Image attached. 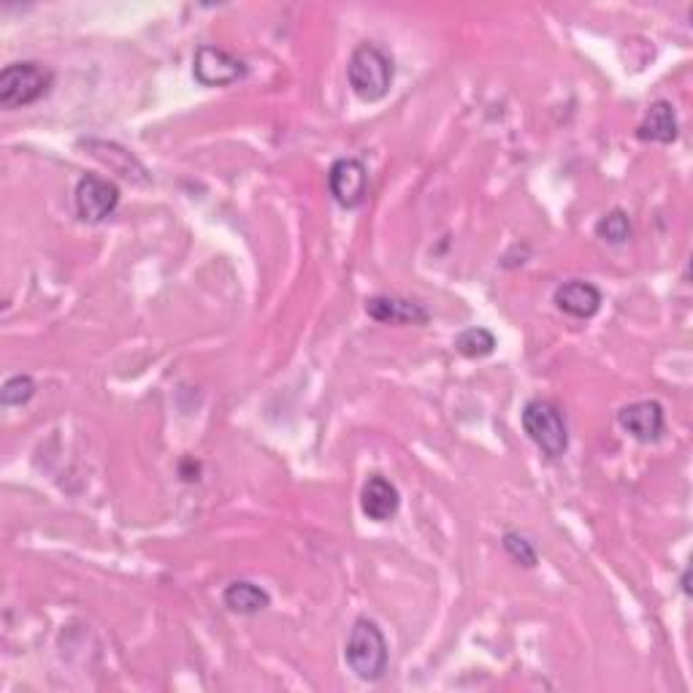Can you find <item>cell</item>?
<instances>
[{"label": "cell", "instance_id": "17", "mask_svg": "<svg viewBox=\"0 0 693 693\" xmlns=\"http://www.w3.org/2000/svg\"><path fill=\"white\" fill-rule=\"evenodd\" d=\"M505 550L512 561L520 563V567H526V569L537 567V561H539L537 550H533V544L526 537H520V533H514V531L505 533Z\"/></svg>", "mask_w": 693, "mask_h": 693}, {"label": "cell", "instance_id": "8", "mask_svg": "<svg viewBox=\"0 0 693 693\" xmlns=\"http://www.w3.org/2000/svg\"><path fill=\"white\" fill-rule=\"evenodd\" d=\"M618 422H621V428L629 437L642 441V445H650V441H659L664 437L666 415L659 401H634L618 412Z\"/></svg>", "mask_w": 693, "mask_h": 693}, {"label": "cell", "instance_id": "13", "mask_svg": "<svg viewBox=\"0 0 693 693\" xmlns=\"http://www.w3.org/2000/svg\"><path fill=\"white\" fill-rule=\"evenodd\" d=\"M223 604L231 612H236V615H257V612H263L272 604V597L257 582L236 580L223 591Z\"/></svg>", "mask_w": 693, "mask_h": 693}, {"label": "cell", "instance_id": "3", "mask_svg": "<svg viewBox=\"0 0 693 693\" xmlns=\"http://www.w3.org/2000/svg\"><path fill=\"white\" fill-rule=\"evenodd\" d=\"M54 84V71L47 69L44 63L35 60H22L11 63L0 71V106L3 109H22L30 103L41 101Z\"/></svg>", "mask_w": 693, "mask_h": 693}, {"label": "cell", "instance_id": "5", "mask_svg": "<svg viewBox=\"0 0 693 693\" xmlns=\"http://www.w3.org/2000/svg\"><path fill=\"white\" fill-rule=\"evenodd\" d=\"M193 77L204 88H228L247 77V63L225 49L204 44L193 58Z\"/></svg>", "mask_w": 693, "mask_h": 693}, {"label": "cell", "instance_id": "1", "mask_svg": "<svg viewBox=\"0 0 693 693\" xmlns=\"http://www.w3.org/2000/svg\"><path fill=\"white\" fill-rule=\"evenodd\" d=\"M388 640H385L383 629L369 618H358L349 629L347 645H345V661L355 677L364 683H377L388 672Z\"/></svg>", "mask_w": 693, "mask_h": 693}, {"label": "cell", "instance_id": "2", "mask_svg": "<svg viewBox=\"0 0 693 693\" xmlns=\"http://www.w3.org/2000/svg\"><path fill=\"white\" fill-rule=\"evenodd\" d=\"M394 77H396L394 60H390V54H385L379 47L360 44L353 54H349L347 82L360 101L366 103L383 101V98L390 93Z\"/></svg>", "mask_w": 693, "mask_h": 693}, {"label": "cell", "instance_id": "10", "mask_svg": "<svg viewBox=\"0 0 693 693\" xmlns=\"http://www.w3.org/2000/svg\"><path fill=\"white\" fill-rule=\"evenodd\" d=\"M553 300L563 315L578 317V320H591L601 309V300L604 298H601V291L597 285H591V282L569 279L556 287Z\"/></svg>", "mask_w": 693, "mask_h": 693}, {"label": "cell", "instance_id": "14", "mask_svg": "<svg viewBox=\"0 0 693 693\" xmlns=\"http://www.w3.org/2000/svg\"><path fill=\"white\" fill-rule=\"evenodd\" d=\"M452 347L466 358H486L496 349V336L488 328H466L456 336Z\"/></svg>", "mask_w": 693, "mask_h": 693}, {"label": "cell", "instance_id": "12", "mask_svg": "<svg viewBox=\"0 0 693 693\" xmlns=\"http://www.w3.org/2000/svg\"><path fill=\"white\" fill-rule=\"evenodd\" d=\"M680 136L677 112L670 101L650 103L645 120L636 128V139L650 141V144H672Z\"/></svg>", "mask_w": 693, "mask_h": 693}, {"label": "cell", "instance_id": "15", "mask_svg": "<svg viewBox=\"0 0 693 693\" xmlns=\"http://www.w3.org/2000/svg\"><path fill=\"white\" fill-rule=\"evenodd\" d=\"M597 236L607 244H625L631 238V220L623 208H612L597 223Z\"/></svg>", "mask_w": 693, "mask_h": 693}, {"label": "cell", "instance_id": "11", "mask_svg": "<svg viewBox=\"0 0 693 693\" xmlns=\"http://www.w3.org/2000/svg\"><path fill=\"white\" fill-rule=\"evenodd\" d=\"M398 507H401V496H398V488L388 477L383 475H371L369 480L364 482V490H360V509L364 514L374 523H385V520L396 518Z\"/></svg>", "mask_w": 693, "mask_h": 693}, {"label": "cell", "instance_id": "4", "mask_svg": "<svg viewBox=\"0 0 693 693\" xmlns=\"http://www.w3.org/2000/svg\"><path fill=\"white\" fill-rule=\"evenodd\" d=\"M523 431L548 458H561L569 450V428L561 407L550 398H531L523 407Z\"/></svg>", "mask_w": 693, "mask_h": 693}, {"label": "cell", "instance_id": "6", "mask_svg": "<svg viewBox=\"0 0 693 693\" xmlns=\"http://www.w3.org/2000/svg\"><path fill=\"white\" fill-rule=\"evenodd\" d=\"M73 204H77V212L82 220H88V223H103L120 206V187L112 180H106V176L84 174L77 182Z\"/></svg>", "mask_w": 693, "mask_h": 693}, {"label": "cell", "instance_id": "16", "mask_svg": "<svg viewBox=\"0 0 693 693\" xmlns=\"http://www.w3.org/2000/svg\"><path fill=\"white\" fill-rule=\"evenodd\" d=\"M35 396V383L30 374H14L3 383V390H0V401L3 407H24L30 398Z\"/></svg>", "mask_w": 693, "mask_h": 693}, {"label": "cell", "instance_id": "9", "mask_svg": "<svg viewBox=\"0 0 693 693\" xmlns=\"http://www.w3.org/2000/svg\"><path fill=\"white\" fill-rule=\"evenodd\" d=\"M366 315L385 325H426L431 320L428 309L417 300L398 296H374L366 300Z\"/></svg>", "mask_w": 693, "mask_h": 693}, {"label": "cell", "instance_id": "7", "mask_svg": "<svg viewBox=\"0 0 693 693\" xmlns=\"http://www.w3.org/2000/svg\"><path fill=\"white\" fill-rule=\"evenodd\" d=\"M328 190L342 208L364 206L369 195V171L358 157H339L328 169Z\"/></svg>", "mask_w": 693, "mask_h": 693}]
</instances>
